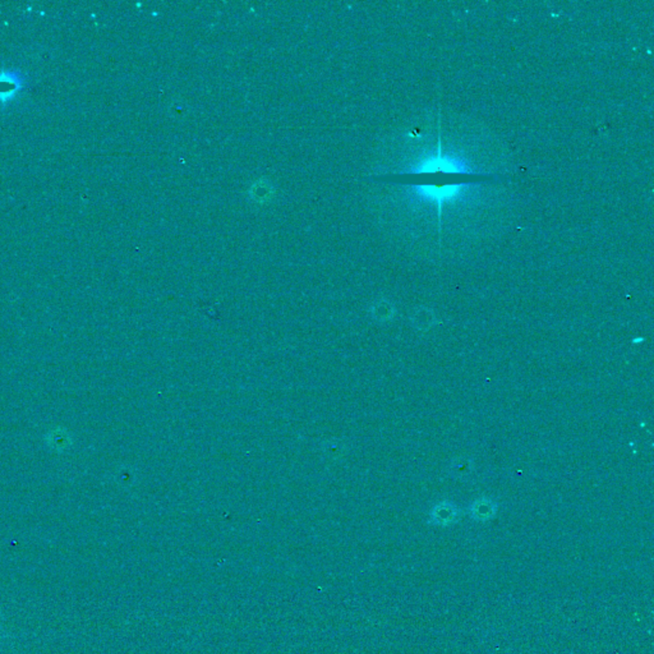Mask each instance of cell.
Listing matches in <instances>:
<instances>
[{
	"label": "cell",
	"mask_w": 654,
	"mask_h": 654,
	"mask_svg": "<svg viewBox=\"0 0 654 654\" xmlns=\"http://www.w3.org/2000/svg\"><path fill=\"white\" fill-rule=\"evenodd\" d=\"M464 187H466V184H464V183L415 186V188L418 189V192H421L422 196L435 200L440 204H443L444 201H450L452 198H455Z\"/></svg>",
	"instance_id": "obj_2"
},
{
	"label": "cell",
	"mask_w": 654,
	"mask_h": 654,
	"mask_svg": "<svg viewBox=\"0 0 654 654\" xmlns=\"http://www.w3.org/2000/svg\"><path fill=\"white\" fill-rule=\"evenodd\" d=\"M458 519V510L455 509L450 503H443L436 506L432 514H431V520L432 523L437 525H450L455 523Z\"/></svg>",
	"instance_id": "obj_3"
},
{
	"label": "cell",
	"mask_w": 654,
	"mask_h": 654,
	"mask_svg": "<svg viewBox=\"0 0 654 654\" xmlns=\"http://www.w3.org/2000/svg\"><path fill=\"white\" fill-rule=\"evenodd\" d=\"M494 513H496V508H494V503L487 499L478 500L475 503H473V517L480 520V522H485V520L491 519L494 515Z\"/></svg>",
	"instance_id": "obj_4"
},
{
	"label": "cell",
	"mask_w": 654,
	"mask_h": 654,
	"mask_svg": "<svg viewBox=\"0 0 654 654\" xmlns=\"http://www.w3.org/2000/svg\"><path fill=\"white\" fill-rule=\"evenodd\" d=\"M415 174H432V173H469L466 164L450 156H443L437 153L433 158L422 161L418 167L410 170Z\"/></svg>",
	"instance_id": "obj_1"
}]
</instances>
